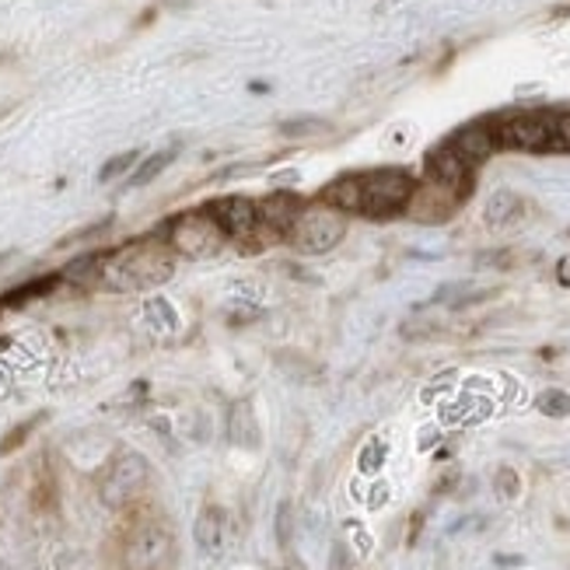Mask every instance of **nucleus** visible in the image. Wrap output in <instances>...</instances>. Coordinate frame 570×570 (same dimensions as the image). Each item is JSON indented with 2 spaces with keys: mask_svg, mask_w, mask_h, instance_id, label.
Listing matches in <instances>:
<instances>
[{
  "mask_svg": "<svg viewBox=\"0 0 570 570\" xmlns=\"http://www.w3.org/2000/svg\"><path fill=\"white\" fill-rule=\"evenodd\" d=\"M330 570H351V560H346V550L343 547L333 550V567Z\"/></svg>",
  "mask_w": 570,
  "mask_h": 570,
  "instance_id": "b1692460",
  "label": "nucleus"
},
{
  "mask_svg": "<svg viewBox=\"0 0 570 570\" xmlns=\"http://www.w3.org/2000/svg\"><path fill=\"white\" fill-rule=\"evenodd\" d=\"M147 480H151V469H147V462L137 452H122V455L112 459V465L106 469V476H102V501L109 508L130 504L144 493Z\"/></svg>",
  "mask_w": 570,
  "mask_h": 570,
  "instance_id": "0eeeda50",
  "label": "nucleus"
},
{
  "mask_svg": "<svg viewBox=\"0 0 570 570\" xmlns=\"http://www.w3.org/2000/svg\"><path fill=\"white\" fill-rule=\"evenodd\" d=\"M176 269V253L168 249V242L140 238L130 245L106 253L95 259V277L106 291H147L158 287Z\"/></svg>",
  "mask_w": 570,
  "mask_h": 570,
  "instance_id": "f257e3e1",
  "label": "nucleus"
},
{
  "mask_svg": "<svg viewBox=\"0 0 570 570\" xmlns=\"http://www.w3.org/2000/svg\"><path fill=\"white\" fill-rule=\"evenodd\" d=\"M553 151H570V112H557V134H553Z\"/></svg>",
  "mask_w": 570,
  "mask_h": 570,
  "instance_id": "6ab92c4d",
  "label": "nucleus"
},
{
  "mask_svg": "<svg viewBox=\"0 0 570 570\" xmlns=\"http://www.w3.org/2000/svg\"><path fill=\"white\" fill-rule=\"evenodd\" d=\"M171 557V532L158 518H140L130 525L127 542H122V560L130 570H155Z\"/></svg>",
  "mask_w": 570,
  "mask_h": 570,
  "instance_id": "423d86ee",
  "label": "nucleus"
},
{
  "mask_svg": "<svg viewBox=\"0 0 570 570\" xmlns=\"http://www.w3.org/2000/svg\"><path fill=\"white\" fill-rule=\"evenodd\" d=\"M563 281H570V259H563Z\"/></svg>",
  "mask_w": 570,
  "mask_h": 570,
  "instance_id": "a878e982",
  "label": "nucleus"
},
{
  "mask_svg": "<svg viewBox=\"0 0 570 570\" xmlns=\"http://www.w3.org/2000/svg\"><path fill=\"white\" fill-rule=\"evenodd\" d=\"M525 210V204H522V196L518 193H511V189H501V193H493L490 196V204H487V225L490 228H504V225H511V220Z\"/></svg>",
  "mask_w": 570,
  "mask_h": 570,
  "instance_id": "4468645a",
  "label": "nucleus"
},
{
  "mask_svg": "<svg viewBox=\"0 0 570 570\" xmlns=\"http://www.w3.org/2000/svg\"><path fill=\"white\" fill-rule=\"evenodd\" d=\"M225 238H228L225 228L217 225L210 210H189L171 220L165 242H168V249L183 259H210L220 253Z\"/></svg>",
  "mask_w": 570,
  "mask_h": 570,
  "instance_id": "7ed1b4c3",
  "label": "nucleus"
},
{
  "mask_svg": "<svg viewBox=\"0 0 570 570\" xmlns=\"http://www.w3.org/2000/svg\"><path fill=\"white\" fill-rule=\"evenodd\" d=\"M287 570H305V567H302V560H287Z\"/></svg>",
  "mask_w": 570,
  "mask_h": 570,
  "instance_id": "393cba45",
  "label": "nucleus"
},
{
  "mask_svg": "<svg viewBox=\"0 0 570 570\" xmlns=\"http://www.w3.org/2000/svg\"><path fill=\"white\" fill-rule=\"evenodd\" d=\"M361 179V214L364 217H392L406 210L410 196L416 183L400 168H379V171H364Z\"/></svg>",
  "mask_w": 570,
  "mask_h": 570,
  "instance_id": "20e7f679",
  "label": "nucleus"
},
{
  "mask_svg": "<svg viewBox=\"0 0 570 570\" xmlns=\"http://www.w3.org/2000/svg\"><path fill=\"white\" fill-rule=\"evenodd\" d=\"M232 441L245 444V449H256V444H259V428H256V420H253L249 403L235 406V413H232Z\"/></svg>",
  "mask_w": 570,
  "mask_h": 570,
  "instance_id": "dca6fc26",
  "label": "nucleus"
},
{
  "mask_svg": "<svg viewBox=\"0 0 570 570\" xmlns=\"http://www.w3.org/2000/svg\"><path fill=\"white\" fill-rule=\"evenodd\" d=\"M428 183H438V186L469 193V165L455 155L452 144L434 147V151L428 155Z\"/></svg>",
  "mask_w": 570,
  "mask_h": 570,
  "instance_id": "9b49d317",
  "label": "nucleus"
},
{
  "mask_svg": "<svg viewBox=\"0 0 570 570\" xmlns=\"http://www.w3.org/2000/svg\"><path fill=\"white\" fill-rule=\"evenodd\" d=\"M297 210H302V204H297V196H291V193H269V196H263V200L256 204V214H259L256 238H269V245L287 238Z\"/></svg>",
  "mask_w": 570,
  "mask_h": 570,
  "instance_id": "9d476101",
  "label": "nucleus"
},
{
  "mask_svg": "<svg viewBox=\"0 0 570 570\" xmlns=\"http://www.w3.org/2000/svg\"><path fill=\"white\" fill-rule=\"evenodd\" d=\"M557 112H522L493 127L498 147H514V151H553Z\"/></svg>",
  "mask_w": 570,
  "mask_h": 570,
  "instance_id": "39448f33",
  "label": "nucleus"
},
{
  "mask_svg": "<svg viewBox=\"0 0 570 570\" xmlns=\"http://www.w3.org/2000/svg\"><path fill=\"white\" fill-rule=\"evenodd\" d=\"M322 200L343 214H361V179L357 176L336 179L326 193H322Z\"/></svg>",
  "mask_w": 570,
  "mask_h": 570,
  "instance_id": "ddd939ff",
  "label": "nucleus"
},
{
  "mask_svg": "<svg viewBox=\"0 0 570 570\" xmlns=\"http://www.w3.org/2000/svg\"><path fill=\"white\" fill-rule=\"evenodd\" d=\"M137 161V155H116L102 171H98V179H102V183H109V179H116L119 176V171H127L130 165Z\"/></svg>",
  "mask_w": 570,
  "mask_h": 570,
  "instance_id": "aec40b11",
  "label": "nucleus"
},
{
  "mask_svg": "<svg viewBox=\"0 0 570 570\" xmlns=\"http://www.w3.org/2000/svg\"><path fill=\"white\" fill-rule=\"evenodd\" d=\"M343 235H346L343 210H336V207H330L326 200H322V204L297 210L294 225L287 232V242L305 256H322V253H333L336 245L343 242Z\"/></svg>",
  "mask_w": 570,
  "mask_h": 570,
  "instance_id": "f03ea898",
  "label": "nucleus"
},
{
  "mask_svg": "<svg viewBox=\"0 0 570 570\" xmlns=\"http://www.w3.org/2000/svg\"><path fill=\"white\" fill-rule=\"evenodd\" d=\"M210 214L220 228H225L228 238L235 242H256L259 232V214L256 204L245 200V196H220V200L210 204Z\"/></svg>",
  "mask_w": 570,
  "mask_h": 570,
  "instance_id": "6e6552de",
  "label": "nucleus"
},
{
  "mask_svg": "<svg viewBox=\"0 0 570 570\" xmlns=\"http://www.w3.org/2000/svg\"><path fill=\"white\" fill-rule=\"evenodd\" d=\"M277 542L287 550L291 547V504L284 501L281 511H277Z\"/></svg>",
  "mask_w": 570,
  "mask_h": 570,
  "instance_id": "412c9836",
  "label": "nucleus"
},
{
  "mask_svg": "<svg viewBox=\"0 0 570 570\" xmlns=\"http://www.w3.org/2000/svg\"><path fill=\"white\" fill-rule=\"evenodd\" d=\"M196 542H200L204 553L220 550V542H225V514H220V508H204L200 522H196Z\"/></svg>",
  "mask_w": 570,
  "mask_h": 570,
  "instance_id": "2eb2a0df",
  "label": "nucleus"
},
{
  "mask_svg": "<svg viewBox=\"0 0 570 570\" xmlns=\"http://www.w3.org/2000/svg\"><path fill=\"white\" fill-rule=\"evenodd\" d=\"M539 410L542 413H550V416H567L570 413V395H563V392H547L539 400Z\"/></svg>",
  "mask_w": 570,
  "mask_h": 570,
  "instance_id": "a211bd4d",
  "label": "nucleus"
},
{
  "mask_svg": "<svg viewBox=\"0 0 570 570\" xmlns=\"http://www.w3.org/2000/svg\"><path fill=\"white\" fill-rule=\"evenodd\" d=\"M315 130H326V122H318V119H302V122H284V134L287 137H297V134H315Z\"/></svg>",
  "mask_w": 570,
  "mask_h": 570,
  "instance_id": "4be33fe9",
  "label": "nucleus"
},
{
  "mask_svg": "<svg viewBox=\"0 0 570 570\" xmlns=\"http://www.w3.org/2000/svg\"><path fill=\"white\" fill-rule=\"evenodd\" d=\"M449 144L455 147V155L465 165H480V161H487L493 151H498V140H493V130L490 127H465Z\"/></svg>",
  "mask_w": 570,
  "mask_h": 570,
  "instance_id": "f8f14e48",
  "label": "nucleus"
},
{
  "mask_svg": "<svg viewBox=\"0 0 570 570\" xmlns=\"http://www.w3.org/2000/svg\"><path fill=\"white\" fill-rule=\"evenodd\" d=\"M498 487H501L504 498H514V493H518V480H514L511 469H501V473H498Z\"/></svg>",
  "mask_w": 570,
  "mask_h": 570,
  "instance_id": "5701e85b",
  "label": "nucleus"
},
{
  "mask_svg": "<svg viewBox=\"0 0 570 570\" xmlns=\"http://www.w3.org/2000/svg\"><path fill=\"white\" fill-rule=\"evenodd\" d=\"M462 196H465V193H459V189L428 183V186H416V189H413L406 210H410L416 220H424V225H438V220H449V217L455 214V207L462 204Z\"/></svg>",
  "mask_w": 570,
  "mask_h": 570,
  "instance_id": "1a4fd4ad",
  "label": "nucleus"
},
{
  "mask_svg": "<svg viewBox=\"0 0 570 570\" xmlns=\"http://www.w3.org/2000/svg\"><path fill=\"white\" fill-rule=\"evenodd\" d=\"M168 161H171V151H161V155H155L151 161H144V165H140V171L130 179V186H147V183H151Z\"/></svg>",
  "mask_w": 570,
  "mask_h": 570,
  "instance_id": "f3484780",
  "label": "nucleus"
}]
</instances>
